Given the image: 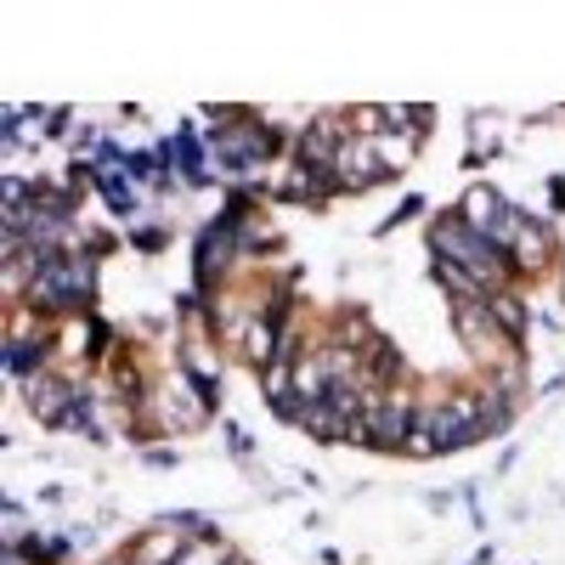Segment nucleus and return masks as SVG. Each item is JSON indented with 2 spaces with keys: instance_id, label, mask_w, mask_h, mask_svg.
Here are the masks:
<instances>
[{
  "instance_id": "nucleus-9",
  "label": "nucleus",
  "mask_w": 565,
  "mask_h": 565,
  "mask_svg": "<svg viewBox=\"0 0 565 565\" xmlns=\"http://www.w3.org/2000/svg\"><path fill=\"white\" fill-rule=\"evenodd\" d=\"M125 244L136 255H164L170 249V221H148V215H141L136 226H125Z\"/></svg>"
},
{
  "instance_id": "nucleus-4",
  "label": "nucleus",
  "mask_w": 565,
  "mask_h": 565,
  "mask_svg": "<svg viewBox=\"0 0 565 565\" xmlns=\"http://www.w3.org/2000/svg\"><path fill=\"white\" fill-rule=\"evenodd\" d=\"M554 260H565V238H559L554 215L526 210L521 232H514V244H509V266H514V277H521V282H537V277L554 271Z\"/></svg>"
},
{
  "instance_id": "nucleus-3",
  "label": "nucleus",
  "mask_w": 565,
  "mask_h": 565,
  "mask_svg": "<svg viewBox=\"0 0 565 565\" xmlns=\"http://www.w3.org/2000/svg\"><path fill=\"white\" fill-rule=\"evenodd\" d=\"M418 424V391L413 385H385L362 396V447L373 452H402Z\"/></svg>"
},
{
  "instance_id": "nucleus-11",
  "label": "nucleus",
  "mask_w": 565,
  "mask_h": 565,
  "mask_svg": "<svg viewBox=\"0 0 565 565\" xmlns=\"http://www.w3.org/2000/svg\"><path fill=\"white\" fill-rule=\"evenodd\" d=\"M481 153H498V125L492 119H469V164H481Z\"/></svg>"
},
{
  "instance_id": "nucleus-6",
  "label": "nucleus",
  "mask_w": 565,
  "mask_h": 565,
  "mask_svg": "<svg viewBox=\"0 0 565 565\" xmlns=\"http://www.w3.org/2000/svg\"><path fill=\"white\" fill-rule=\"evenodd\" d=\"M487 306H492V317H498L503 334L526 345V334H532V300H526V282H521V289H503V295H492Z\"/></svg>"
},
{
  "instance_id": "nucleus-1",
  "label": "nucleus",
  "mask_w": 565,
  "mask_h": 565,
  "mask_svg": "<svg viewBox=\"0 0 565 565\" xmlns=\"http://www.w3.org/2000/svg\"><path fill=\"white\" fill-rule=\"evenodd\" d=\"M424 238H430V249H436V260H447V266H458L476 289L492 300V295H503V289H521V277H514V266H509V255L487 238V232H476L458 210H441V215H430V226H424Z\"/></svg>"
},
{
  "instance_id": "nucleus-8",
  "label": "nucleus",
  "mask_w": 565,
  "mask_h": 565,
  "mask_svg": "<svg viewBox=\"0 0 565 565\" xmlns=\"http://www.w3.org/2000/svg\"><path fill=\"white\" fill-rule=\"evenodd\" d=\"M385 108H391V130H402L413 141H430V125H436L430 103H385Z\"/></svg>"
},
{
  "instance_id": "nucleus-10",
  "label": "nucleus",
  "mask_w": 565,
  "mask_h": 565,
  "mask_svg": "<svg viewBox=\"0 0 565 565\" xmlns=\"http://www.w3.org/2000/svg\"><path fill=\"white\" fill-rule=\"evenodd\" d=\"M232 559H238V554H232V548L210 532V537H186V548H181L175 565H232Z\"/></svg>"
},
{
  "instance_id": "nucleus-7",
  "label": "nucleus",
  "mask_w": 565,
  "mask_h": 565,
  "mask_svg": "<svg viewBox=\"0 0 565 565\" xmlns=\"http://www.w3.org/2000/svg\"><path fill=\"white\" fill-rule=\"evenodd\" d=\"M373 148H380V164L402 181V175L418 164V148H424V141H413V136H402V130H385V136H373Z\"/></svg>"
},
{
  "instance_id": "nucleus-12",
  "label": "nucleus",
  "mask_w": 565,
  "mask_h": 565,
  "mask_svg": "<svg viewBox=\"0 0 565 565\" xmlns=\"http://www.w3.org/2000/svg\"><path fill=\"white\" fill-rule=\"evenodd\" d=\"M232 565H249V559H232Z\"/></svg>"
},
{
  "instance_id": "nucleus-2",
  "label": "nucleus",
  "mask_w": 565,
  "mask_h": 565,
  "mask_svg": "<svg viewBox=\"0 0 565 565\" xmlns=\"http://www.w3.org/2000/svg\"><path fill=\"white\" fill-rule=\"evenodd\" d=\"M447 322L481 373H521V340H509L487 300H447Z\"/></svg>"
},
{
  "instance_id": "nucleus-5",
  "label": "nucleus",
  "mask_w": 565,
  "mask_h": 565,
  "mask_svg": "<svg viewBox=\"0 0 565 565\" xmlns=\"http://www.w3.org/2000/svg\"><path fill=\"white\" fill-rule=\"evenodd\" d=\"M181 548H186V532H175L170 521H159L153 532H141V537L125 548V559H130V565H175Z\"/></svg>"
}]
</instances>
